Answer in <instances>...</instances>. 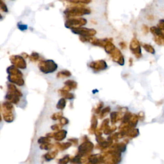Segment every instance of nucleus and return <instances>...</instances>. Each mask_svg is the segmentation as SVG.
<instances>
[{
    "label": "nucleus",
    "instance_id": "dca6fc26",
    "mask_svg": "<svg viewBox=\"0 0 164 164\" xmlns=\"http://www.w3.org/2000/svg\"><path fill=\"white\" fill-rule=\"evenodd\" d=\"M120 46L122 49H125V48L126 47V44H125V43H123V42H122V43H120Z\"/></svg>",
    "mask_w": 164,
    "mask_h": 164
},
{
    "label": "nucleus",
    "instance_id": "1a4fd4ad",
    "mask_svg": "<svg viewBox=\"0 0 164 164\" xmlns=\"http://www.w3.org/2000/svg\"><path fill=\"white\" fill-rule=\"evenodd\" d=\"M65 105H66L65 99H60V101L59 102V103H58L57 108L60 109H63L64 107H65Z\"/></svg>",
    "mask_w": 164,
    "mask_h": 164
},
{
    "label": "nucleus",
    "instance_id": "f257e3e1",
    "mask_svg": "<svg viewBox=\"0 0 164 164\" xmlns=\"http://www.w3.org/2000/svg\"><path fill=\"white\" fill-rule=\"evenodd\" d=\"M130 49L137 59H139L142 57V50L139 41L136 38H132L130 44Z\"/></svg>",
    "mask_w": 164,
    "mask_h": 164
},
{
    "label": "nucleus",
    "instance_id": "6e6552de",
    "mask_svg": "<svg viewBox=\"0 0 164 164\" xmlns=\"http://www.w3.org/2000/svg\"><path fill=\"white\" fill-rule=\"evenodd\" d=\"M153 40L157 44L159 45V46H162V45L164 44V40H163V38H161V37L154 36Z\"/></svg>",
    "mask_w": 164,
    "mask_h": 164
},
{
    "label": "nucleus",
    "instance_id": "4468645a",
    "mask_svg": "<svg viewBox=\"0 0 164 164\" xmlns=\"http://www.w3.org/2000/svg\"><path fill=\"white\" fill-rule=\"evenodd\" d=\"M117 116V112H112V113L110 115V117H111L112 121H115V119H116Z\"/></svg>",
    "mask_w": 164,
    "mask_h": 164
},
{
    "label": "nucleus",
    "instance_id": "9b49d317",
    "mask_svg": "<svg viewBox=\"0 0 164 164\" xmlns=\"http://www.w3.org/2000/svg\"><path fill=\"white\" fill-rule=\"evenodd\" d=\"M158 27H159L160 29H161L164 34V19H161V20L159 21Z\"/></svg>",
    "mask_w": 164,
    "mask_h": 164
},
{
    "label": "nucleus",
    "instance_id": "f3484780",
    "mask_svg": "<svg viewBox=\"0 0 164 164\" xmlns=\"http://www.w3.org/2000/svg\"><path fill=\"white\" fill-rule=\"evenodd\" d=\"M130 66L132 65V59H130Z\"/></svg>",
    "mask_w": 164,
    "mask_h": 164
},
{
    "label": "nucleus",
    "instance_id": "20e7f679",
    "mask_svg": "<svg viewBox=\"0 0 164 164\" xmlns=\"http://www.w3.org/2000/svg\"><path fill=\"white\" fill-rule=\"evenodd\" d=\"M150 31L151 32L154 36L159 37L164 39V34L162 30L158 27H152L150 28Z\"/></svg>",
    "mask_w": 164,
    "mask_h": 164
},
{
    "label": "nucleus",
    "instance_id": "ddd939ff",
    "mask_svg": "<svg viewBox=\"0 0 164 164\" xmlns=\"http://www.w3.org/2000/svg\"><path fill=\"white\" fill-rule=\"evenodd\" d=\"M131 115L130 113H129V112H128V113H126V114L124 115V116L123 117V121L124 122V123L128 122V120H129L131 118Z\"/></svg>",
    "mask_w": 164,
    "mask_h": 164
},
{
    "label": "nucleus",
    "instance_id": "9d476101",
    "mask_svg": "<svg viewBox=\"0 0 164 164\" xmlns=\"http://www.w3.org/2000/svg\"><path fill=\"white\" fill-rule=\"evenodd\" d=\"M69 161V156H66L64 158H63L62 159H61L59 161V163L60 164H66L67 162Z\"/></svg>",
    "mask_w": 164,
    "mask_h": 164
},
{
    "label": "nucleus",
    "instance_id": "f03ea898",
    "mask_svg": "<svg viewBox=\"0 0 164 164\" xmlns=\"http://www.w3.org/2000/svg\"><path fill=\"white\" fill-rule=\"evenodd\" d=\"M110 54L112 60L115 62L119 64L120 66L124 65V58L119 50L117 49V48H115V50Z\"/></svg>",
    "mask_w": 164,
    "mask_h": 164
},
{
    "label": "nucleus",
    "instance_id": "7ed1b4c3",
    "mask_svg": "<svg viewBox=\"0 0 164 164\" xmlns=\"http://www.w3.org/2000/svg\"><path fill=\"white\" fill-rule=\"evenodd\" d=\"M91 67L96 71H99V70L106 69L108 66L105 60H98L96 62H92L91 64Z\"/></svg>",
    "mask_w": 164,
    "mask_h": 164
},
{
    "label": "nucleus",
    "instance_id": "2eb2a0df",
    "mask_svg": "<svg viewBox=\"0 0 164 164\" xmlns=\"http://www.w3.org/2000/svg\"><path fill=\"white\" fill-rule=\"evenodd\" d=\"M142 30L144 31V33H145V34H147L149 32V27H147V25L144 24L142 26Z\"/></svg>",
    "mask_w": 164,
    "mask_h": 164
},
{
    "label": "nucleus",
    "instance_id": "0eeeda50",
    "mask_svg": "<svg viewBox=\"0 0 164 164\" xmlns=\"http://www.w3.org/2000/svg\"><path fill=\"white\" fill-rule=\"evenodd\" d=\"M66 131L64 130L60 131L59 133H56L55 135H54V137H55V139L59 140H63L64 138L66 137Z\"/></svg>",
    "mask_w": 164,
    "mask_h": 164
},
{
    "label": "nucleus",
    "instance_id": "f8f14e48",
    "mask_svg": "<svg viewBox=\"0 0 164 164\" xmlns=\"http://www.w3.org/2000/svg\"><path fill=\"white\" fill-rule=\"evenodd\" d=\"M126 149V145H124V144H121V145H119L117 146V149L118 151H119L120 152H124L125 150Z\"/></svg>",
    "mask_w": 164,
    "mask_h": 164
},
{
    "label": "nucleus",
    "instance_id": "39448f33",
    "mask_svg": "<svg viewBox=\"0 0 164 164\" xmlns=\"http://www.w3.org/2000/svg\"><path fill=\"white\" fill-rule=\"evenodd\" d=\"M105 50L106 51V52L108 54H111L113 51L115 50V49L116 47L114 46V44L112 43V40L110 39H108L107 43H106L105 45Z\"/></svg>",
    "mask_w": 164,
    "mask_h": 164
},
{
    "label": "nucleus",
    "instance_id": "a211bd4d",
    "mask_svg": "<svg viewBox=\"0 0 164 164\" xmlns=\"http://www.w3.org/2000/svg\"><path fill=\"white\" fill-rule=\"evenodd\" d=\"M163 40H164V39H163Z\"/></svg>",
    "mask_w": 164,
    "mask_h": 164
},
{
    "label": "nucleus",
    "instance_id": "423d86ee",
    "mask_svg": "<svg viewBox=\"0 0 164 164\" xmlns=\"http://www.w3.org/2000/svg\"><path fill=\"white\" fill-rule=\"evenodd\" d=\"M142 47H144V49L147 51V52H148L152 54H154L155 53V48H154L151 45L148 44H144L142 45Z\"/></svg>",
    "mask_w": 164,
    "mask_h": 164
}]
</instances>
